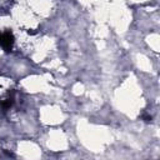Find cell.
<instances>
[{"label": "cell", "instance_id": "1", "mask_svg": "<svg viewBox=\"0 0 160 160\" xmlns=\"http://www.w3.org/2000/svg\"><path fill=\"white\" fill-rule=\"evenodd\" d=\"M14 45V35L10 31H2L0 32V48H2L5 51H10Z\"/></svg>", "mask_w": 160, "mask_h": 160}, {"label": "cell", "instance_id": "2", "mask_svg": "<svg viewBox=\"0 0 160 160\" xmlns=\"http://www.w3.org/2000/svg\"><path fill=\"white\" fill-rule=\"evenodd\" d=\"M12 102H14L12 96H8V98H5L4 100H1V106H2L4 109H9V108L12 105Z\"/></svg>", "mask_w": 160, "mask_h": 160}, {"label": "cell", "instance_id": "3", "mask_svg": "<svg viewBox=\"0 0 160 160\" xmlns=\"http://www.w3.org/2000/svg\"><path fill=\"white\" fill-rule=\"evenodd\" d=\"M142 119L145 121H151V116L150 115H142Z\"/></svg>", "mask_w": 160, "mask_h": 160}]
</instances>
